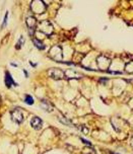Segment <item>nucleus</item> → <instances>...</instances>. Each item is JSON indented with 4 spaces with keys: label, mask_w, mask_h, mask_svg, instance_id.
<instances>
[{
    "label": "nucleus",
    "mask_w": 133,
    "mask_h": 154,
    "mask_svg": "<svg viewBox=\"0 0 133 154\" xmlns=\"http://www.w3.org/2000/svg\"><path fill=\"white\" fill-rule=\"evenodd\" d=\"M38 28H39L40 32H43V33L47 36L52 35V33H53V24H51L50 22H48V20L42 22L41 24H39Z\"/></svg>",
    "instance_id": "1"
},
{
    "label": "nucleus",
    "mask_w": 133,
    "mask_h": 154,
    "mask_svg": "<svg viewBox=\"0 0 133 154\" xmlns=\"http://www.w3.org/2000/svg\"><path fill=\"white\" fill-rule=\"evenodd\" d=\"M10 117L11 120H12L14 123L16 124H20L22 123L24 121V114H22V111L18 108H16V109H13L10 113Z\"/></svg>",
    "instance_id": "2"
},
{
    "label": "nucleus",
    "mask_w": 133,
    "mask_h": 154,
    "mask_svg": "<svg viewBox=\"0 0 133 154\" xmlns=\"http://www.w3.org/2000/svg\"><path fill=\"white\" fill-rule=\"evenodd\" d=\"M49 54L52 57V59H54V60H56V61L61 60L62 57H63V53H62V49L60 46H54L50 50Z\"/></svg>",
    "instance_id": "3"
},
{
    "label": "nucleus",
    "mask_w": 133,
    "mask_h": 154,
    "mask_svg": "<svg viewBox=\"0 0 133 154\" xmlns=\"http://www.w3.org/2000/svg\"><path fill=\"white\" fill-rule=\"evenodd\" d=\"M31 7L33 9V11L35 13H38V14H41L45 11L46 9V6L44 4L43 1H40V0H37V1H33L31 4Z\"/></svg>",
    "instance_id": "4"
},
{
    "label": "nucleus",
    "mask_w": 133,
    "mask_h": 154,
    "mask_svg": "<svg viewBox=\"0 0 133 154\" xmlns=\"http://www.w3.org/2000/svg\"><path fill=\"white\" fill-rule=\"evenodd\" d=\"M48 75L51 78L59 80V79H62L64 77V72L59 68H51L48 70Z\"/></svg>",
    "instance_id": "5"
},
{
    "label": "nucleus",
    "mask_w": 133,
    "mask_h": 154,
    "mask_svg": "<svg viewBox=\"0 0 133 154\" xmlns=\"http://www.w3.org/2000/svg\"><path fill=\"white\" fill-rule=\"evenodd\" d=\"M26 26L28 28V32H30V35H34V30L36 28V18L32 15H28V17L26 18Z\"/></svg>",
    "instance_id": "6"
},
{
    "label": "nucleus",
    "mask_w": 133,
    "mask_h": 154,
    "mask_svg": "<svg viewBox=\"0 0 133 154\" xmlns=\"http://www.w3.org/2000/svg\"><path fill=\"white\" fill-rule=\"evenodd\" d=\"M110 62H111L110 59L106 58V57L101 56L98 58V64H99V66H100L101 69H107L110 65Z\"/></svg>",
    "instance_id": "7"
},
{
    "label": "nucleus",
    "mask_w": 133,
    "mask_h": 154,
    "mask_svg": "<svg viewBox=\"0 0 133 154\" xmlns=\"http://www.w3.org/2000/svg\"><path fill=\"white\" fill-rule=\"evenodd\" d=\"M31 125L35 130H40L43 127V121L39 117H34L31 121Z\"/></svg>",
    "instance_id": "8"
},
{
    "label": "nucleus",
    "mask_w": 133,
    "mask_h": 154,
    "mask_svg": "<svg viewBox=\"0 0 133 154\" xmlns=\"http://www.w3.org/2000/svg\"><path fill=\"white\" fill-rule=\"evenodd\" d=\"M65 73V75L67 76V78H80L81 75H79V73H77V72H75L74 70H67V71L64 72Z\"/></svg>",
    "instance_id": "9"
},
{
    "label": "nucleus",
    "mask_w": 133,
    "mask_h": 154,
    "mask_svg": "<svg viewBox=\"0 0 133 154\" xmlns=\"http://www.w3.org/2000/svg\"><path fill=\"white\" fill-rule=\"evenodd\" d=\"M5 83H6L7 87H11V85H18L16 82H14V80L12 79V77H11V75L8 73V72L5 73Z\"/></svg>",
    "instance_id": "10"
},
{
    "label": "nucleus",
    "mask_w": 133,
    "mask_h": 154,
    "mask_svg": "<svg viewBox=\"0 0 133 154\" xmlns=\"http://www.w3.org/2000/svg\"><path fill=\"white\" fill-rule=\"evenodd\" d=\"M41 108L44 109L47 112H52L53 111V106L50 102H48L47 100H41Z\"/></svg>",
    "instance_id": "11"
},
{
    "label": "nucleus",
    "mask_w": 133,
    "mask_h": 154,
    "mask_svg": "<svg viewBox=\"0 0 133 154\" xmlns=\"http://www.w3.org/2000/svg\"><path fill=\"white\" fill-rule=\"evenodd\" d=\"M33 44H34V46H35L36 48H37L38 50H40V51H43L44 49H45V45H44L43 42L40 41V40L34 39L33 40Z\"/></svg>",
    "instance_id": "12"
},
{
    "label": "nucleus",
    "mask_w": 133,
    "mask_h": 154,
    "mask_svg": "<svg viewBox=\"0 0 133 154\" xmlns=\"http://www.w3.org/2000/svg\"><path fill=\"white\" fill-rule=\"evenodd\" d=\"M58 120L60 122H61L62 124H64V125H66V126H69V127H73V125L71 124V122L69 121V120H67L66 118H64V117H58Z\"/></svg>",
    "instance_id": "13"
},
{
    "label": "nucleus",
    "mask_w": 133,
    "mask_h": 154,
    "mask_svg": "<svg viewBox=\"0 0 133 154\" xmlns=\"http://www.w3.org/2000/svg\"><path fill=\"white\" fill-rule=\"evenodd\" d=\"M24 102H26V104H30V106H32V104H34V98H32L30 94H28V95H26V98H24Z\"/></svg>",
    "instance_id": "14"
},
{
    "label": "nucleus",
    "mask_w": 133,
    "mask_h": 154,
    "mask_svg": "<svg viewBox=\"0 0 133 154\" xmlns=\"http://www.w3.org/2000/svg\"><path fill=\"white\" fill-rule=\"evenodd\" d=\"M125 71L129 72V73L133 72V61H132V62H130V63L127 64L126 67H125Z\"/></svg>",
    "instance_id": "15"
},
{
    "label": "nucleus",
    "mask_w": 133,
    "mask_h": 154,
    "mask_svg": "<svg viewBox=\"0 0 133 154\" xmlns=\"http://www.w3.org/2000/svg\"><path fill=\"white\" fill-rule=\"evenodd\" d=\"M22 45H24V37H20V44H18L16 45V49H20V46Z\"/></svg>",
    "instance_id": "16"
},
{
    "label": "nucleus",
    "mask_w": 133,
    "mask_h": 154,
    "mask_svg": "<svg viewBox=\"0 0 133 154\" xmlns=\"http://www.w3.org/2000/svg\"><path fill=\"white\" fill-rule=\"evenodd\" d=\"M7 17H8V12H6V13H5L4 22H3V24H2V26H3V28H5V26H6V24H7Z\"/></svg>",
    "instance_id": "17"
},
{
    "label": "nucleus",
    "mask_w": 133,
    "mask_h": 154,
    "mask_svg": "<svg viewBox=\"0 0 133 154\" xmlns=\"http://www.w3.org/2000/svg\"><path fill=\"white\" fill-rule=\"evenodd\" d=\"M80 130H81V132H84V134H87V133H88V132H87V129L86 128H85V127H80Z\"/></svg>",
    "instance_id": "18"
},
{
    "label": "nucleus",
    "mask_w": 133,
    "mask_h": 154,
    "mask_svg": "<svg viewBox=\"0 0 133 154\" xmlns=\"http://www.w3.org/2000/svg\"><path fill=\"white\" fill-rule=\"evenodd\" d=\"M81 141L83 142V143H85V144H87V145H90V142H87L86 140H84V139H81Z\"/></svg>",
    "instance_id": "19"
},
{
    "label": "nucleus",
    "mask_w": 133,
    "mask_h": 154,
    "mask_svg": "<svg viewBox=\"0 0 133 154\" xmlns=\"http://www.w3.org/2000/svg\"><path fill=\"white\" fill-rule=\"evenodd\" d=\"M24 76H26V77H28V71H26V70H24Z\"/></svg>",
    "instance_id": "20"
}]
</instances>
